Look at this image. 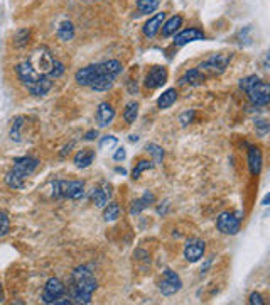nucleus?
<instances>
[{"instance_id":"20e7f679","label":"nucleus","mask_w":270,"mask_h":305,"mask_svg":"<svg viewBox=\"0 0 270 305\" xmlns=\"http://www.w3.org/2000/svg\"><path fill=\"white\" fill-rule=\"evenodd\" d=\"M27 61L31 63V66H33L34 70L39 73V75H49L52 61H54V56H52V53L49 51V48L41 46V48L33 51V55L29 56Z\"/></svg>"},{"instance_id":"f03ea898","label":"nucleus","mask_w":270,"mask_h":305,"mask_svg":"<svg viewBox=\"0 0 270 305\" xmlns=\"http://www.w3.org/2000/svg\"><path fill=\"white\" fill-rule=\"evenodd\" d=\"M38 166H39L38 158H33V156L15 158L14 166L10 168L7 171V175H5V183H7V187L14 188V190L24 188L25 180L38 170Z\"/></svg>"},{"instance_id":"cd10ccee","label":"nucleus","mask_w":270,"mask_h":305,"mask_svg":"<svg viewBox=\"0 0 270 305\" xmlns=\"http://www.w3.org/2000/svg\"><path fill=\"white\" fill-rule=\"evenodd\" d=\"M57 38L61 41H65V43H68V41H71L75 38V26H73V22H70V20L61 22V26L57 28Z\"/></svg>"},{"instance_id":"1a4fd4ad","label":"nucleus","mask_w":270,"mask_h":305,"mask_svg":"<svg viewBox=\"0 0 270 305\" xmlns=\"http://www.w3.org/2000/svg\"><path fill=\"white\" fill-rule=\"evenodd\" d=\"M230 61H231V56L230 55H223V53H218V55L209 56L208 60L201 63V65L198 66V70L199 71L208 70L211 73H223L226 70V66H228Z\"/></svg>"},{"instance_id":"c756f323","label":"nucleus","mask_w":270,"mask_h":305,"mask_svg":"<svg viewBox=\"0 0 270 305\" xmlns=\"http://www.w3.org/2000/svg\"><path fill=\"white\" fill-rule=\"evenodd\" d=\"M29 39H31V29L29 28L19 29L17 33L14 34V46L15 48H24V46L29 44Z\"/></svg>"},{"instance_id":"f3484780","label":"nucleus","mask_w":270,"mask_h":305,"mask_svg":"<svg viewBox=\"0 0 270 305\" xmlns=\"http://www.w3.org/2000/svg\"><path fill=\"white\" fill-rule=\"evenodd\" d=\"M110 187L107 182H103L102 183V187H97V188H93V192H92V202L95 204V207H98V209H103L105 205L108 204L110 200V197H112V190H110Z\"/></svg>"},{"instance_id":"393cba45","label":"nucleus","mask_w":270,"mask_h":305,"mask_svg":"<svg viewBox=\"0 0 270 305\" xmlns=\"http://www.w3.org/2000/svg\"><path fill=\"white\" fill-rule=\"evenodd\" d=\"M177 100V90L176 88H167L166 92H162V95L157 98V107L159 109H169L172 107Z\"/></svg>"},{"instance_id":"f704fd0d","label":"nucleus","mask_w":270,"mask_h":305,"mask_svg":"<svg viewBox=\"0 0 270 305\" xmlns=\"http://www.w3.org/2000/svg\"><path fill=\"white\" fill-rule=\"evenodd\" d=\"M145 151L147 152H151L152 156H154V163H162V158H164V149L161 148V146H157V144H147L145 146Z\"/></svg>"},{"instance_id":"79ce46f5","label":"nucleus","mask_w":270,"mask_h":305,"mask_svg":"<svg viewBox=\"0 0 270 305\" xmlns=\"http://www.w3.org/2000/svg\"><path fill=\"white\" fill-rule=\"evenodd\" d=\"M125 156H127V152L124 148H120V149H116V152L113 155V160L115 161H124L125 160Z\"/></svg>"},{"instance_id":"0eeeda50","label":"nucleus","mask_w":270,"mask_h":305,"mask_svg":"<svg viewBox=\"0 0 270 305\" xmlns=\"http://www.w3.org/2000/svg\"><path fill=\"white\" fill-rule=\"evenodd\" d=\"M247 93H248V100H250L252 105H255V107H265L270 102V85L263 80L255 83Z\"/></svg>"},{"instance_id":"7c9ffc66","label":"nucleus","mask_w":270,"mask_h":305,"mask_svg":"<svg viewBox=\"0 0 270 305\" xmlns=\"http://www.w3.org/2000/svg\"><path fill=\"white\" fill-rule=\"evenodd\" d=\"M137 115H139V104L129 102L125 105V110H124V120L127 124H134Z\"/></svg>"},{"instance_id":"e433bc0d","label":"nucleus","mask_w":270,"mask_h":305,"mask_svg":"<svg viewBox=\"0 0 270 305\" xmlns=\"http://www.w3.org/2000/svg\"><path fill=\"white\" fill-rule=\"evenodd\" d=\"M258 82H260V77H257V75L245 77V78H242V80H240V88H242L243 92H248Z\"/></svg>"},{"instance_id":"4468645a","label":"nucleus","mask_w":270,"mask_h":305,"mask_svg":"<svg viewBox=\"0 0 270 305\" xmlns=\"http://www.w3.org/2000/svg\"><path fill=\"white\" fill-rule=\"evenodd\" d=\"M206 36L201 29L198 28H188L183 29L181 33L174 34V44L176 46H184L188 43H194V41H204Z\"/></svg>"},{"instance_id":"dca6fc26","label":"nucleus","mask_w":270,"mask_h":305,"mask_svg":"<svg viewBox=\"0 0 270 305\" xmlns=\"http://www.w3.org/2000/svg\"><path fill=\"white\" fill-rule=\"evenodd\" d=\"M52 85H54V80L47 75H42L38 82H34L33 85L27 87V90L33 97H46L51 92Z\"/></svg>"},{"instance_id":"a878e982","label":"nucleus","mask_w":270,"mask_h":305,"mask_svg":"<svg viewBox=\"0 0 270 305\" xmlns=\"http://www.w3.org/2000/svg\"><path fill=\"white\" fill-rule=\"evenodd\" d=\"M95 160V151L93 149H81L75 155V166L76 168H88Z\"/></svg>"},{"instance_id":"7ed1b4c3","label":"nucleus","mask_w":270,"mask_h":305,"mask_svg":"<svg viewBox=\"0 0 270 305\" xmlns=\"http://www.w3.org/2000/svg\"><path fill=\"white\" fill-rule=\"evenodd\" d=\"M84 195L83 180H56L52 182V197L79 200Z\"/></svg>"},{"instance_id":"58836bf2","label":"nucleus","mask_w":270,"mask_h":305,"mask_svg":"<svg viewBox=\"0 0 270 305\" xmlns=\"http://www.w3.org/2000/svg\"><path fill=\"white\" fill-rule=\"evenodd\" d=\"M194 115H196L194 110H186V112H183V114H181V117H179V122H181V125H188V124H191L193 120H194Z\"/></svg>"},{"instance_id":"49530a36","label":"nucleus","mask_w":270,"mask_h":305,"mask_svg":"<svg viewBox=\"0 0 270 305\" xmlns=\"http://www.w3.org/2000/svg\"><path fill=\"white\" fill-rule=\"evenodd\" d=\"M130 141H132V143H137V141H139V136H135V134H132L130 136V138H129Z\"/></svg>"},{"instance_id":"2eb2a0df","label":"nucleus","mask_w":270,"mask_h":305,"mask_svg":"<svg viewBox=\"0 0 270 305\" xmlns=\"http://www.w3.org/2000/svg\"><path fill=\"white\" fill-rule=\"evenodd\" d=\"M95 119H97V122H98L100 128H107V125H110V124L113 122V119H115V109H113V105L108 104V102H102V104L98 105V109H97Z\"/></svg>"},{"instance_id":"a18cd8bd","label":"nucleus","mask_w":270,"mask_h":305,"mask_svg":"<svg viewBox=\"0 0 270 305\" xmlns=\"http://www.w3.org/2000/svg\"><path fill=\"white\" fill-rule=\"evenodd\" d=\"M268 200H270V195L267 193L265 197H263V200H262V205H268Z\"/></svg>"},{"instance_id":"412c9836","label":"nucleus","mask_w":270,"mask_h":305,"mask_svg":"<svg viewBox=\"0 0 270 305\" xmlns=\"http://www.w3.org/2000/svg\"><path fill=\"white\" fill-rule=\"evenodd\" d=\"M203 82H204V75H203V71L198 70V68H191V70H188L181 78H179V83H181V85H189V87H198Z\"/></svg>"},{"instance_id":"c03bdc74","label":"nucleus","mask_w":270,"mask_h":305,"mask_svg":"<svg viewBox=\"0 0 270 305\" xmlns=\"http://www.w3.org/2000/svg\"><path fill=\"white\" fill-rule=\"evenodd\" d=\"M73 146H75V143H70V144H68V146H65V149L61 151V158H65L66 155H70V151H71V148H73Z\"/></svg>"},{"instance_id":"2f4dec72","label":"nucleus","mask_w":270,"mask_h":305,"mask_svg":"<svg viewBox=\"0 0 270 305\" xmlns=\"http://www.w3.org/2000/svg\"><path fill=\"white\" fill-rule=\"evenodd\" d=\"M157 7H159V0H137V9L144 15L156 12Z\"/></svg>"},{"instance_id":"37998d69","label":"nucleus","mask_w":270,"mask_h":305,"mask_svg":"<svg viewBox=\"0 0 270 305\" xmlns=\"http://www.w3.org/2000/svg\"><path fill=\"white\" fill-rule=\"evenodd\" d=\"M97 136H98V131H88L86 136H84V139H86V141H93V139H97Z\"/></svg>"},{"instance_id":"39448f33","label":"nucleus","mask_w":270,"mask_h":305,"mask_svg":"<svg viewBox=\"0 0 270 305\" xmlns=\"http://www.w3.org/2000/svg\"><path fill=\"white\" fill-rule=\"evenodd\" d=\"M183 288V280L181 276L177 275L176 271L172 270H164V276L161 283H159V290L164 297H171V295H176V293Z\"/></svg>"},{"instance_id":"6ab92c4d","label":"nucleus","mask_w":270,"mask_h":305,"mask_svg":"<svg viewBox=\"0 0 270 305\" xmlns=\"http://www.w3.org/2000/svg\"><path fill=\"white\" fill-rule=\"evenodd\" d=\"M164 20H166V12L154 14V15H152V17H149V20H147V22L144 24V28H142V31H144V34L147 36V38H154V36L159 33V31H161Z\"/></svg>"},{"instance_id":"ddd939ff","label":"nucleus","mask_w":270,"mask_h":305,"mask_svg":"<svg viewBox=\"0 0 270 305\" xmlns=\"http://www.w3.org/2000/svg\"><path fill=\"white\" fill-rule=\"evenodd\" d=\"M98 75H102V68H100V63H95V65H88V66L81 68V70H78L76 75H75V80H76L78 85L89 87L92 85V82Z\"/></svg>"},{"instance_id":"c85d7f7f","label":"nucleus","mask_w":270,"mask_h":305,"mask_svg":"<svg viewBox=\"0 0 270 305\" xmlns=\"http://www.w3.org/2000/svg\"><path fill=\"white\" fill-rule=\"evenodd\" d=\"M24 120H25L24 115H17V117L12 120V128H10L9 136H10V139L15 141V143H19V141L22 139V138H20V136H22L20 129H22V125H24Z\"/></svg>"},{"instance_id":"bb28decb","label":"nucleus","mask_w":270,"mask_h":305,"mask_svg":"<svg viewBox=\"0 0 270 305\" xmlns=\"http://www.w3.org/2000/svg\"><path fill=\"white\" fill-rule=\"evenodd\" d=\"M120 214H122V209H120V205L116 202H110V204H107L103 207L105 222H113V220H116L120 217Z\"/></svg>"},{"instance_id":"09e8293b","label":"nucleus","mask_w":270,"mask_h":305,"mask_svg":"<svg viewBox=\"0 0 270 305\" xmlns=\"http://www.w3.org/2000/svg\"><path fill=\"white\" fill-rule=\"evenodd\" d=\"M116 173H122V175H127V171L124 170V168H116Z\"/></svg>"},{"instance_id":"72a5a7b5","label":"nucleus","mask_w":270,"mask_h":305,"mask_svg":"<svg viewBox=\"0 0 270 305\" xmlns=\"http://www.w3.org/2000/svg\"><path fill=\"white\" fill-rule=\"evenodd\" d=\"M65 71H66L65 65H63L59 60H56V58H54V61H52V66H51V71H49V75H47V77H51L52 80H56V78H59V77L65 75Z\"/></svg>"},{"instance_id":"9d476101","label":"nucleus","mask_w":270,"mask_h":305,"mask_svg":"<svg viewBox=\"0 0 270 305\" xmlns=\"http://www.w3.org/2000/svg\"><path fill=\"white\" fill-rule=\"evenodd\" d=\"M15 75H17L19 82L22 83V85H25V87L33 85L34 82H38L39 78L42 77V75H39V73L34 70L33 66H31V63L27 60L22 61V63H19V65L15 66Z\"/></svg>"},{"instance_id":"5701e85b","label":"nucleus","mask_w":270,"mask_h":305,"mask_svg":"<svg viewBox=\"0 0 270 305\" xmlns=\"http://www.w3.org/2000/svg\"><path fill=\"white\" fill-rule=\"evenodd\" d=\"M181 24H183V17L181 15H174V17H171L169 20H164V24H162V28H161V33L164 38H169V36H172V34H176L179 28H181Z\"/></svg>"},{"instance_id":"9b49d317","label":"nucleus","mask_w":270,"mask_h":305,"mask_svg":"<svg viewBox=\"0 0 270 305\" xmlns=\"http://www.w3.org/2000/svg\"><path fill=\"white\" fill-rule=\"evenodd\" d=\"M167 77H169V73L164 66H152L145 77V87L149 88V90L161 88L164 83L167 82Z\"/></svg>"},{"instance_id":"f8f14e48","label":"nucleus","mask_w":270,"mask_h":305,"mask_svg":"<svg viewBox=\"0 0 270 305\" xmlns=\"http://www.w3.org/2000/svg\"><path fill=\"white\" fill-rule=\"evenodd\" d=\"M204 251H206V243L203 239H196V238L189 239L186 246H184V258L189 263H196L204 256Z\"/></svg>"},{"instance_id":"a19ab883","label":"nucleus","mask_w":270,"mask_h":305,"mask_svg":"<svg viewBox=\"0 0 270 305\" xmlns=\"http://www.w3.org/2000/svg\"><path fill=\"white\" fill-rule=\"evenodd\" d=\"M255 125H257L258 129H260V134L262 136H265L268 133V122H267V120H257Z\"/></svg>"},{"instance_id":"a211bd4d","label":"nucleus","mask_w":270,"mask_h":305,"mask_svg":"<svg viewBox=\"0 0 270 305\" xmlns=\"http://www.w3.org/2000/svg\"><path fill=\"white\" fill-rule=\"evenodd\" d=\"M262 165H263L262 151L258 148H255V146H250V149H248V168H250V175L252 176L260 175Z\"/></svg>"},{"instance_id":"4c0bfd02","label":"nucleus","mask_w":270,"mask_h":305,"mask_svg":"<svg viewBox=\"0 0 270 305\" xmlns=\"http://www.w3.org/2000/svg\"><path fill=\"white\" fill-rule=\"evenodd\" d=\"M118 144V139L115 136H105V138L100 141V149H112Z\"/></svg>"},{"instance_id":"b1692460","label":"nucleus","mask_w":270,"mask_h":305,"mask_svg":"<svg viewBox=\"0 0 270 305\" xmlns=\"http://www.w3.org/2000/svg\"><path fill=\"white\" fill-rule=\"evenodd\" d=\"M100 68H102L103 75H108L113 78H116L122 71H124V65H122L118 60H108V61L100 63Z\"/></svg>"},{"instance_id":"4be33fe9","label":"nucleus","mask_w":270,"mask_h":305,"mask_svg":"<svg viewBox=\"0 0 270 305\" xmlns=\"http://www.w3.org/2000/svg\"><path fill=\"white\" fill-rule=\"evenodd\" d=\"M113 83H115V78L113 77H108V75H98L95 80L92 82V85H89V88L95 92H107L110 90V88L113 87Z\"/></svg>"},{"instance_id":"c9c22d12","label":"nucleus","mask_w":270,"mask_h":305,"mask_svg":"<svg viewBox=\"0 0 270 305\" xmlns=\"http://www.w3.org/2000/svg\"><path fill=\"white\" fill-rule=\"evenodd\" d=\"M10 231V220H9V215L7 212H4V210H0V238H4V236H7Z\"/></svg>"},{"instance_id":"473e14b6","label":"nucleus","mask_w":270,"mask_h":305,"mask_svg":"<svg viewBox=\"0 0 270 305\" xmlns=\"http://www.w3.org/2000/svg\"><path fill=\"white\" fill-rule=\"evenodd\" d=\"M151 168H154V161H151V160H140L139 163H137V166L134 168V171H132V180H137L142 173L147 171V170H151Z\"/></svg>"},{"instance_id":"de8ad7c7","label":"nucleus","mask_w":270,"mask_h":305,"mask_svg":"<svg viewBox=\"0 0 270 305\" xmlns=\"http://www.w3.org/2000/svg\"><path fill=\"white\" fill-rule=\"evenodd\" d=\"M4 302V293H2V282H0V303Z\"/></svg>"},{"instance_id":"aec40b11","label":"nucleus","mask_w":270,"mask_h":305,"mask_svg":"<svg viewBox=\"0 0 270 305\" xmlns=\"http://www.w3.org/2000/svg\"><path fill=\"white\" fill-rule=\"evenodd\" d=\"M156 202V197L152 192H145L144 195L140 198H137V200L132 202L130 205V215H139L142 210H145L147 207H151L152 204Z\"/></svg>"},{"instance_id":"ea45409f","label":"nucleus","mask_w":270,"mask_h":305,"mask_svg":"<svg viewBox=\"0 0 270 305\" xmlns=\"http://www.w3.org/2000/svg\"><path fill=\"white\" fill-rule=\"evenodd\" d=\"M248 302H250V305H263V298L258 292H253L250 298H248Z\"/></svg>"},{"instance_id":"423d86ee","label":"nucleus","mask_w":270,"mask_h":305,"mask_svg":"<svg viewBox=\"0 0 270 305\" xmlns=\"http://www.w3.org/2000/svg\"><path fill=\"white\" fill-rule=\"evenodd\" d=\"M240 212L238 214H231V212H221L216 219V227H218L220 233L228 234V236H235L240 231Z\"/></svg>"},{"instance_id":"f257e3e1","label":"nucleus","mask_w":270,"mask_h":305,"mask_svg":"<svg viewBox=\"0 0 270 305\" xmlns=\"http://www.w3.org/2000/svg\"><path fill=\"white\" fill-rule=\"evenodd\" d=\"M98 282L93 276V273L89 271L86 266H78L75 271L71 273V285H70V298L73 303H83L88 305L92 303V295L97 290Z\"/></svg>"},{"instance_id":"6e6552de","label":"nucleus","mask_w":270,"mask_h":305,"mask_svg":"<svg viewBox=\"0 0 270 305\" xmlns=\"http://www.w3.org/2000/svg\"><path fill=\"white\" fill-rule=\"evenodd\" d=\"M65 293H66V285H65V283H63L59 278H49V280L46 282V285H44V290H42L41 300L44 303L52 305L56 298H59L61 295H65Z\"/></svg>"}]
</instances>
